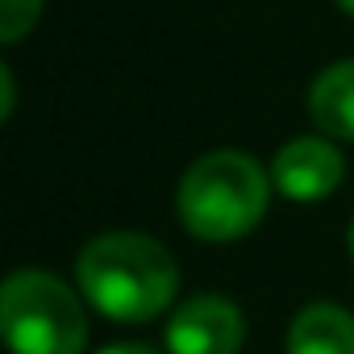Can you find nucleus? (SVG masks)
I'll list each match as a JSON object with an SVG mask.
<instances>
[{
	"label": "nucleus",
	"instance_id": "f257e3e1",
	"mask_svg": "<svg viewBox=\"0 0 354 354\" xmlns=\"http://www.w3.org/2000/svg\"><path fill=\"white\" fill-rule=\"evenodd\" d=\"M88 304L113 321H150L175 300V259L146 234H100L75 263Z\"/></svg>",
	"mask_w": 354,
	"mask_h": 354
},
{
	"label": "nucleus",
	"instance_id": "f03ea898",
	"mask_svg": "<svg viewBox=\"0 0 354 354\" xmlns=\"http://www.w3.org/2000/svg\"><path fill=\"white\" fill-rule=\"evenodd\" d=\"M267 171L242 150H213L196 158L180 184V217L205 242L246 238L267 213Z\"/></svg>",
	"mask_w": 354,
	"mask_h": 354
},
{
	"label": "nucleus",
	"instance_id": "7ed1b4c3",
	"mask_svg": "<svg viewBox=\"0 0 354 354\" xmlns=\"http://www.w3.org/2000/svg\"><path fill=\"white\" fill-rule=\"evenodd\" d=\"M0 325L13 354H84L88 317L50 271H13L0 288Z\"/></svg>",
	"mask_w": 354,
	"mask_h": 354
},
{
	"label": "nucleus",
	"instance_id": "20e7f679",
	"mask_svg": "<svg viewBox=\"0 0 354 354\" xmlns=\"http://www.w3.org/2000/svg\"><path fill=\"white\" fill-rule=\"evenodd\" d=\"M246 337V317L225 296H192L167 321L171 354H238Z\"/></svg>",
	"mask_w": 354,
	"mask_h": 354
},
{
	"label": "nucleus",
	"instance_id": "39448f33",
	"mask_svg": "<svg viewBox=\"0 0 354 354\" xmlns=\"http://www.w3.org/2000/svg\"><path fill=\"white\" fill-rule=\"evenodd\" d=\"M271 180L288 201H321L342 184V154L325 138H292L271 162Z\"/></svg>",
	"mask_w": 354,
	"mask_h": 354
},
{
	"label": "nucleus",
	"instance_id": "423d86ee",
	"mask_svg": "<svg viewBox=\"0 0 354 354\" xmlns=\"http://www.w3.org/2000/svg\"><path fill=\"white\" fill-rule=\"evenodd\" d=\"M288 354H354V317L337 304H308L288 329Z\"/></svg>",
	"mask_w": 354,
	"mask_h": 354
},
{
	"label": "nucleus",
	"instance_id": "0eeeda50",
	"mask_svg": "<svg viewBox=\"0 0 354 354\" xmlns=\"http://www.w3.org/2000/svg\"><path fill=\"white\" fill-rule=\"evenodd\" d=\"M308 109H313V121L329 138L354 142V59L350 63H337V67H325L317 75L313 96H308Z\"/></svg>",
	"mask_w": 354,
	"mask_h": 354
},
{
	"label": "nucleus",
	"instance_id": "6e6552de",
	"mask_svg": "<svg viewBox=\"0 0 354 354\" xmlns=\"http://www.w3.org/2000/svg\"><path fill=\"white\" fill-rule=\"evenodd\" d=\"M42 13V0H0V38L9 46L30 34V26Z\"/></svg>",
	"mask_w": 354,
	"mask_h": 354
},
{
	"label": "nucleus",
	"instance_id": "1a4fd4ad",
	"mask_svg": "<svg viewBox=\"0 0 354 354\" xmlns=\"http://www.w3.org/2000/svg\"><path fill=\"white\" fill-rule=\"evenodd\" d=\"M100 354H154L150 346H138V342H117V346H104Z\"/></svg>",
	"mask_w": 354,
	"mask_h": 354
},
{
	"label": "nucleus",
	"instance_id": "9d476101",
	"mask_svg": "<svg viewBox=\"0 0 354 354\" xmlns=\"http://www.w3.org/2000/svg\"><path fill=\"white\" fill-rule=\"evenodd\" d=\"M337 5H342V9H346L350 17H354V0H337Z\"/></svg>",
	"mask_w": 354,
	"mask_h": 354
},
{
	"label": "nucleus",
	"instance_id": "9b49d317",
	"mask_svg": "<svg viewBox=\"0 0 354 354\" xmlns=\"http://www.w3.org/2000/svg\"><path fill=\"white\" fill-rule=\"evenodd\" d=\"M350 254H354V225H350Z\"/></svg>",
	"mask_w": 354,
	"mask_h": 354
}]
</instances>
